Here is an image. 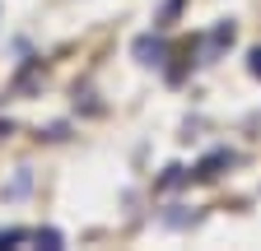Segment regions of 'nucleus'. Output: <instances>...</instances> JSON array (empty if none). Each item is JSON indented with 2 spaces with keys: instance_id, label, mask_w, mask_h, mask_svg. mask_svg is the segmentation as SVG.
Wrapping results in <instances>:
<instances>
[{
  "instance_id": "f257e3e1",
  "label": "nucleus",
  "mask_w": 261,
  "mask_h": 251,
  "mask_svg": "<svg viewBox=\"0 0 261 251\" xmlns=\"http://www.w3.org/2000/svg\"><path fill=\"white\" fill-rule=\"evenodd\" d=\"M163 56H168V47H163V38H136V60H145V66H163Z\"/></svg>"
},
{
  "instance_id": "f03ea898",
  "label": "nucleus",
  "mask_w": 261,
  "mask_h": 251,
  "mask_svg": "<svg viewBox=\"0 0 261 251\" xmlns=\"http://www.w3.org/2000/svg\"><path fill=\"white\" fill-rule=\"evenodd\" d=\"M228 163H233V153H228V149H219V153H210V159L201 163V168H196V177H219V168H228Z\"/></svg>"
},
{
  "instance_id": "7ed1b4c3",
  "label": "nucleus",
  "mask_w": 261,
  "mask_h": 251,
  "mask_svg": "<svg viewBox=\"0 0 261 251\" xmlns=\"http://www.w3.org/2000/svg\"><path fill=\"white\" fill-rule=\"evenodd\" d=\"M233 42V23H219L215 33H210V51H219V47H228Z\"/></svg>"
},
{
  "instance_id": "20e7f679",
  "label": "nucleus",
  "mask_w": 261,
  "mask_h": 251,
  "mask_svg": "<svg viewBox=\"0 0 261 251\" xmlns=\"http://www.w3.org/2000/svg\"><path fill=\"white\" fill-rule=\"evenodd\" d=\"M33 237H38L42 246H61V233H56V228H38V233H33Z\"/></svg>"
},
{
  "instance_id": "39448f33",
  "label": "nucleus",
  "mask_w": 261,
  "mask_h": 251,
  "mask_svg": "<svg viewBox=\"0 0 261 251\" xmlns=\"http://www.w3.org/2000/svg\"><path fill=\"white\" fill-rule=\"evenodd\" d=\"M28 233L23 228H0V246H10V242H23Z\"/></svg>"
},
{
  "instance_id": "423d86ee",
  "label": "nucleus",
  "mask_w": 261,
  "mask_h": 251,
  "mask_svg": "<svg viewBox=\"0 0 261 251\" xmlns=\"http://www.w3.org/2000/svg\"><path fill=\"white\" fill-rule=\"evenodd\" d=\"M23 191H28V172H19V177H14V186H10V191H5V196L14 200V196H23Z\"/></svg>"
},
{
  "instance_id": "0eeeda50",
  "label": "nucleus",
  "mask_w": 261,
  "mask_h": 251,
  "mask_svg": "<svg viewBox=\"0 0 261 251\" xmlns=\"http://www.w3.org/2000/svg\"><path fill=\"white\" fill-rule=\"evenodd\" d=\"M247 70H252V75H256V79H261V47H256V51H252V56H247Z\"/></svg>"
}]
</instances>
